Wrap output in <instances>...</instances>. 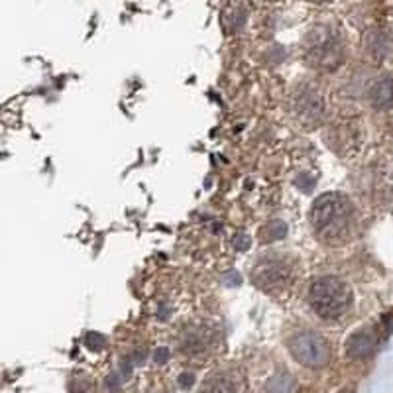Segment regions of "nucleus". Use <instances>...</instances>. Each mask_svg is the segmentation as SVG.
<instances>
[{"label": "nucleus", "instance_id": "f257e3e1", "mask_svg": "<svg viewBox=\"0 0 393 393\" xmlns=\"http://www.w3.org/2000/svg\"><path fill=\"white\" fill-rule=\"evenodd\" d=\"M352 205L340 193H324L311 206V226L314 234L326 242L346 236L352 222Z\"/></svg>", "mask_w": 393, "mask_h": 393}, {"label": "nucleus", "instance_id": "f03ea898", "mask_svg": "<svg viewBox=\"0 0 393 393\" xmlns=\"http://www.w3.org/2000/svg\"><path fill=\"white\" fill-rule=\"evenodd\" d=\"M307 299H309L311 309L319 317H323L326 321H334V319H340L350 309L352 291H350V285L342 279L324 275L311 281Z\"/></svg>", "mask_w": 393, "mask_h": 393}, {"label": "nucleus", "instance_id": "7ed1b4c3", "mask_svg": "<svg viewBox=\"0 0 393 393\" xmlns=\"http://www.w3.org/2000/svg\"><path fill=\"white\" fill-rule=\"evenodd\" d=\"M342 58L344 46L338 32L328 26H319L309 34L305 44V59L309 65L323 71H333L342 63Z\"/></svg>", "mask_w": 393, "mask_h": 393}, {"label": "nucleus", "instance_id": "20e7f679", "mask_svg": "<svg viewBox=\"0 0 393 393\" xmlns=\"http://www.w3.org/2000/svg\"><path fill=\"white\" fill-rule=\"evenodd\" d=\"M250 275H252V281L265 291H281L293 284L295 264L281 254H272L262 258L252 267Z\"/></svg>", "mask_w": 393, "mask_h": 393}, {"label": "nucleus", "instance_id": "39448f33", "mask_svg": "<svg viewBox=\"0 0 393 393\" xmlns=\"http://www.w3.org/2000/svg\"><path fill=\"white\" fill-rule=\"evenodd\" d=\"M289 352L299 364L307 368H324L333 360V348L323 334L313 331H301L289 338Z\"/></svg>", "mask_w": 393, "mask_h": 393}, {"label": "nucleus", "instance_id": "423d86ee", "mask_svg": "<svg viewBox=\"0 0 393 393\" xmlns=\"http://www.w3.org/2000/svg\"><path fill=\"white\" fill-rule=\"evenodd\" d=\"M291 112L299 120V124L311 128L317 126L324 116L323 95L313 87H299L291 97Z\"/></svg>", "mask_w": 393, "mask_h": 393}, {"label": "nucleus", "instance_id": "0eeeda50", "mask_svg": "<svg viewBox=\"0 0 393 393\" xmlns=\"http://www.w3.org/2000/svg\"><path fill=\"white\" fill-rule=\"evenodd\" d=\"M246 378L238 368L216 370L206 378L199 393H244Z\"/></svg>", "mask_w": 393, "mask_h": 393}, {"label": "nucleus", "instance_id": "6e6552de", "mask_svg": "<svg viewBox=\"0 0 393 393\" xmlns=\"http://www.w3.org/2000/svg\"><path fill=\"white\" fill-rule=\"evenodd\" d=\"M380 344V333L373 328H362L350 334V338L344 342V352L352 360H366L370 358Z\"/></svg>", "mask_w": 393, "mask_h": 393}, {"label": "nucleus", "instance_id": "1a4fd4ad", "mask_svg": "<svg viewBox=\"0 0 393 393\" xmlns=\"http://www.w3.org/2000/svg\"><path fill=\"white\" fill-rule=\"evenodd\" d=\"M370 102L373 105V108L378 110H387L393 107V79L385 77L375 81L372 87H370Z\"/></svg>", "mask_w": 393, "mask_h": 393}, {"label": "nucleus", "instance_id": "9d476101", "mask_svg": "<svg viewBox=\"0 0 393 393\" xmlns=\"http://www.w3.org/2000/svg\"><path fill=\"white\" fill-rule=\"evenodd\" d=\"M366 49L373 59H385L392 53V39L380 29H370L366 36Z\"/></svg>", "mask_w": 393, "mask_h": 393}, {"label": "nucleus", "instance_id": "9b49d317", "mask_svg": "<svg viewBox=\"0 0 393 393\" xmlns=\"http://www.w3.org/2000/svg\"><path fill=\"white\" fill-rule=\"evenodd\" d=\"M183 350L185 354L191 356H203L211 346V334L203 331V328H196V331H189L187 334H183Z\"/></svg>", "mask_w": 393, "mask_h": 393}, {"label": "nucleus", "instance_id": "f8f14e48", "mask_svg": "<svg viewBox=\"0 0 393 393\" xmlns=\"http://www.w3.org/2000/svg\"><path fill=\"white\" fill-rule=\"evenodd\" d=\"M328 140V144L334 147V149H338L340 152V147L344 149H348V147H356L358 144V134H356V130L352 126H348V124H338V126H334L331 130V134L326 136Z\"/></svg>", "mask_w": 393, "mask_h": 393}, {"label": "nucleus", "instance_id": "ddd939ff", "mask_svg": "<svg viewBox=\"0 0 393 393\" xmlns=\"http://www.w3.org/2000/svg\"><path fill=\"white\" fill-rule=\"evenodd\" d=\"M267 238L269 240H277V238H281V236H285V232H287V226L284 225V222H274V225L267 226Z\"/></svg>", "mask_w": 393, "mask_h": 393}, {"label": "nucleus", "instance_id": "4468645a", "mask_svg": "<svg viewBox=\"0 0 393 393\" xmlns=\"http://www.w3.org/2000/svg\"><path fill=\"white\" fill-rule=\"evenodd\" d=\"M87 344L91 348H100V346L105 344V338H102L100 334H88Z\"/></svg>", "mask_w": 393, "mask_h": 393}, {"label": "nucleus", "instance_id": "2eb2a0df", "mask_svg": "<svg viewBox=\"0 0 393 393\" xmlns=\"http://www.w3.org/2000/svg\"><path fill=\"white\" fill-rule=\"evenodd\" d=\"M234 246H236V248H240V250H246V248L250 246V240H248V236H244V234L236 236Z\"/></svg>", "mask_w": 393, "mask_h": 393}, {"label": "nucleus", "instance_id": "dca6fc26", "mask_svg": "<svg viewBox=\"0 0 393 393\" xmlns=\"http://www.w3.org/2000/svg\"><path fill=\"white\" fill-rule=\"evenodd\" d=\"M167 358H169V350H166V348H159V350L156 352V362L157 364L167 362Z\"/></svg>", "mask_w": 393, "mask_h": 393}, {"label": "nucleus", "instance_id": "f3484780", "mask_svg": "<svg viewBox=\"0 0 393 393\" xmlns=\"http://www.w3.org/2000/svg\"><path fill=\"white\" fill-rule=\"evenodd\" d=\"M179 383H181L183 387H189V385L193 383V375H191V373H183V375L179 378Z\"/></svg>", "mask_w": 393, "mask_h": 393}, {"label": "nucleus", "instance_id": "a211bd4d", "mask_svg": "<svg viewBox=\"0 0 393 393\" xmlns=\"http://www.w3.org/2000/svg\"><path fill=\"white\" fill-rule=\"evenodd\" d=\"M340 393H354V392H352V389H342Z\"/></svg>", "mask_w": 393, "mask_h": 393}, {"label": "nucleus", "instance_id": "6ab92c4d", "mask_svg": "<svg viewBox=\"0 0 393 393\" xmlns=\"http://www.w3.org/2000/svg\"><path fill=\"white\" fill-rule=\"evenodd\" d=\"M313 2H328V0H313Z\"/></svg>", "mask_w": 393, "mask_h": 393}]
</instances>
